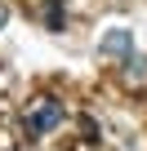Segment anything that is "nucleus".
<instances>
[{"label": "nucleus", "mask_w": 147, "mask_h": 151, "mask_svg": "<svg viewBox=\"0 0 147 151\" xmlns=\"http://www.w3.org/2000/svg\"><path fill=\"white\" fill-rule=\"evenodd\" d=\"M40 9H45V27L49 31H62L67 27V5H62V0H40Z\"/></svg>", "instance_id": "7ed1b4c3"}, {"label": "nucleus", "mask_w": 147, "mask_h": 151, "mask_svg": "<svg viewBox=\"0 0 147 151\" xmlns=\"http://www.w3.org/2000/svg\"><path fill=\"white\" fill-rule=\"evenodd\" d=\"M98 53H107V58H129V53H134V31H129V27H112V31L98 40Z\"/></svg>", "instance_id": "f03ea898"}, {"label": "nucleus", "mask_w": 147, "mask_h": 151, "mask_svg": "<svg viewBox=\"0 0 147 151\" xmlns=\"http://www.w3.org/2000/svg\"><path fill=\"white\" fill-rule=\"evenodd\" d=\"M62 116H67V111H62L58 98H36V102L22 111V133H27V138H45L49 129L62 124Z\"/></svg>", "instance_id": "f257e3e1"}, {"label": "nucleus", "mask_w": 147, "mask_h": 151, "mask_svg": "<svg viewBox=\"0 0 147 151\" xmlns=\"http://www.w3.org/2000/svg\"><path fill=\"white\" fill-rule=\"evenodd\" d=\"M125 80H147V53H129L125 58Z\"/></svg>", "instance_id": "20e7f679"}, {"label": "nucleus", "mask_w": 147, "mask_h": 151, "mask_svg": "<svg viewBox=\"0 0 147 151\" xmlns=\"http://www.w3.org/2000/svg\"><path fill=\"white\" fill-rule=\"evenodd\" d=\"M5 22H9V9H5V5H0V27H5Z\"/></svg>", "instance_id": "39448f33"}]
</instances>
